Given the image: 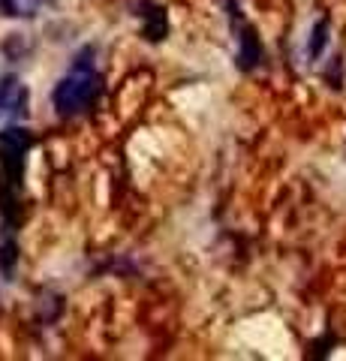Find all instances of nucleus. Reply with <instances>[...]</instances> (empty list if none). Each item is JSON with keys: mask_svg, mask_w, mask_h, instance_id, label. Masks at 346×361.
<instances>
[{"mask_svg": "<svg viewBox=\"0 0 346 361\" xmlns=\"http://www.w3.org/2000/svg\"><path fill=\"white\" fill-rule=\"evenodd\" d=\"M99 94H103V75L94 70V49L87 45V49L75 54L73 70L54 85L51 106L58 109V115L75 118V115H85L97 103Z\"/></svg>", "mask_w": 346, "mask_h": 361, "instance_id": "f257e3e1", "label": "nucleus"}, {"mask_svg": "<svg viewBox=\"0 0 346 361\" xmlns=\"http://www.w3.org/2000/svg\"><path fill=\"white\" fill-rule=\"evenodd\" d=\"M33 145L30 130L18 127V123H9V127L0 130V180H4V211H9L13 205V190L21 180V172H25V160L27 151Z\"/></svg>", "mask_w": 346, "mask_h": 361, "instance_id": "f03ea898", "label": "nucleus"}, {"mask_svg": "<svg viewBox=\"0 0 346 361\" xmlns=\"http://www.w3.org/2000/svg\"><path fill=\"white\" fill-rule=\"evenodd\" d=\"M0 99H4V109L6 115H27V106H30V94L25 82L18 75H4L0 78Z\"/></svg>", "mask_w": 346, "mask_h": 361, "instance_id": "7ed1b4c3", "label": "nucleus"}, {"mask_svg": "<svg viewBox=\"0 0 346 361\" xmlns=\"http://www.w3.org/2000/svg\"><path fill=\"white\" fill-rule=\"evenodd\" d=\"M235 33H238V66L241 70L259 66L262 63V42L256 37V30L247 25V21H238Z\"/></svg>", "mask_w": 346, "mask_h": 361, "instance_id": "20e7f679", "label": "nucleus"}, {"mask_svg": "<svg viewBox=\"0 0 346 361\" xmlns=\"http://www.w3.org/2000/svg\"><path fill=\"white\" fill-rule=\"evenodd\" d=\"M144 16V37H148L151 42H157L163 39V33H166V13L160 6H148V13H142Z\"/></svg>", "mask_w": 346, "mask_h": 361, "instance_id": "39448f33", "label": "nucleus"}, {"mask_svg": "<svg viewBox=\"0 0 346 361\" xmlns=\"http://www.w3.org/2000/svg\"><path fill=\"white\" fill-rule=\"evenodd\" d=\"M0 16L6 18H33L37 0H0Z\"/></svg>", "mask_w": 346, "mask_h": 361, "instance_id": "423d86ee", "label": "nucleus"}, {"mask_svg": "<svg viewBox=\"0 0 346 361\" xmlns=\"http://www.w3.org/2000/svg\"><path fill=\"white\" fill-rule=\"evenodd\" d=\"M326 42H328V18H319L314 30H310V42H307V58L310 61H316L322 49H326Z\"/></svg>", "mask_w": 346, "mask_h": 361, "instance_id": "0eeeda50", "label": "nucleus"}, {"mask_svg": "<svg viewBox=\"0 0 346 361\" xmlns=\"http://www.w3.org/2000/svg\"><path fill=\"white\" fill-rule=\"evenodd\" d=\"M18 262V244L9 232H4V238H0V271L4 274H13V265Z\"/></svg>", "mask_w": 346, "mask_h": 361, "instance_id": "6e6552de", "label": "nucleus"}, {"mask_svg": "<svg viewBox=\"0 0 346 361\" xmlns=\"http://www.w3.org/2000/svg\"><path fill=\"white\" fill-rule=\"evenodd\" d=\"M6 115V109H4V99H0V118H4Z\"/></svg>", "mask_w": 346, "mask_h": 361, "instance_id": "1a4fd4ad", "label": "nucleus"}]
</instances>
